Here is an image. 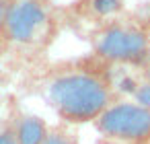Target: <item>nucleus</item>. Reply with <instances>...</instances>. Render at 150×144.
Segmentation results:
<instances>
[{
    "instance_id": "obj_1",
    "label": "nucleus",
    "mask_w": 150,
    "mask_h": 144,
    "mask_svg": "<svg viewBox=\"0 0 150 144\" xmlns=\"http://www.w3.org/2000/svg\"><path fill=\"white\" fill-rule=\"evenodd\" d=\"M47 97L58 113L70 121L97 119L109 107L107 87L91 74L60 76L50 84Z\"/></svg>"
},
{
    "instance_id": "obj_2",
    "label": "nucleus",
    "mask_w": 150,
    "mask_h": 144,
    "mask_svg": "<svg viewBox=\"0 0 150 144\" xmlns=\"http://www.w3.org/2000/svg\"><path fill=\"white\" fill-rule=\"evenodd\" d=\"M97 130L107 138L144 142L150 138V111L138 103L109 105L97 117Z\"/></svg>"
},
{
    "instance_id": "obj_3",
    "label": "nucleus",
    "mask_w": 150,
    "mask_h": 144,
    "mask_svg": "<svg viewBox=\"0 0 150 144\" xmlns=\"http://www.w3.org/2000/svg\"><path fill=\"white\" fill-rule=\"evenodd\" d=\"M97 52L113 62H140L148 54V39L136 29L111 27L99 35Z\"/></svg>"
},
{
    "instance_id": "obj_4",
    "label": "nucleus",
    "mask_w": 150,
    "mask_h": 144,
    "mask_svg": "<svg viewBox=\"0 0 150 144\" xmlns=\"http://www.w3.org/2000/svg\"><path fill=\"white\" fill-rule=\"evenodd\" d=\"M45 21L41 0H15L4 15V29L13 41L29 43L45 27Z\"/></svg>"
},
{
    "instance_id": "obj_5",
    "label": "nucleus",
    "mask_w": 150,
    "mask_h": 144,
    "mask_svg": "<svg viewBox=\"0 0 150 144\" xmlns=\"http://www.w3.org/2000/svg\"><path fill=\"white\" fill-rule=\"evenodd\" d=\"M17 142L19 144H43L47 138L45 123L35 115H25L17 126Z\"/></svg>"
},
{
    "instance_id": "obj_6",
    "label": "nucleus",
    "mask_w": 150,
    "mask_h": 144,
    "mask_svg": "<svg viewBox=\"0 0 150 144\" xmlns=\"http://www.w3.org/2000/svg\"><path fill=\"white\" fill-rule=\"evenodd\" d=\"M91 6L97 15H111L121 9V0H91Z\"/></svg>"
},
{
    "instance_id": "obj_7",
    "label": "nucleus",
    "mask_w": 150,
    "mask_h": 144,
    "mask_svg": "<svg viewBox=\"0 0 150 144\" xmlns=\"http://www.w3.org/2000/svg\"><path fill=\"white\" fill-rule=\"evenodd\" d=\"M134 97H136V103H138L140 107H144V109L150 111V82H148V80L136 89Z\"/></svg>"
},
{
    "instance_id": "obj_8",
    "label": "nucleus",
    "mask_w": 150,
    "mask_h": 144,
    "mask_svg": "<svg viewBox=\"0 0 150 144\" xmlns=\"http://www.w3.org/2000/svg\"><path fill=\"white\" fill-rule=\"evenodd\" d=\"M43 144H74V140H70L68 136H64V134H58V132H52V134H47V138H45V142Z\"/></svg>"
},
{
    "instance_id": "obj_9",
    "label": "nucleus",
    "mask_w": 150,
    "mask_h": 144,
    "mask_svg": "<svg viewBox=\"0 0 150 144\" xmlns=\"http://www.w3.org/2000/svg\"><path fill=\"white\" fill-rule=\"evenodd\" d=\"M0 144H19L17 142V132L11 128L0 130Z\"/></svg>"
},
{
    "instance_id": "obj_10",
    "label": "nucleus",
    "mask_w": 150,
    "mask_h": 144,
    "mask_svg": "<svg viewBox=\"0 0 150 144\" xmlns=\"http://www.w3.org/2000/svg\"><path fill=\"white\" fill-rule=\"evenodd\" d=\"M146 76H148V82H150V66H148V70H146Z\"/></svg>"
}]
</instances>
